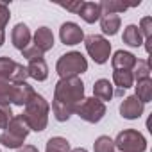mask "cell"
<instances>
[{
    "label": "cell",
    "mask_w": 152,
    "mask_h": 152,
    "mask_svg": "<svg viewBox=\"0 0 152 152\" xmlns=\"http://www.w3.org/2000/svg\"><path fill=\"white\" fill-rule=\"evenodd\" d=\"M113 95H115V91H113V84H111L109 79H99V81H95V84H93V97L95 99H99L100 102L106 104L107 100L113 99Z\"/></svg>",
    "instance_id": "cell-16"
},
{
    "label": "cell",
    "mask_w": 152,
    "mask_h": 152,
    "mask_svg": "<svg viewBox=\"0 0 152 152\" xmlns=\"http://www.w3.org/2000/svg\"><path fill=\"white\" fill-rule=\"evenodd\" d=\"M4 43H6V31H0V48L4 47Z\"/></svg>",
    "instance_id": "cell-35"
},
{
    "label": "cell",
    "mask_w": 152,
    "mask_h": 152,
    "mask_svg": "<svg viewBox=\"0 0 152 152\" xmlns=\"http://www.w3.org/2000/svg\"><path fill=\"white\" fill-rule=\"evenodd\" d=\"M93 152H116L113 138H109V136H106V134L99 136V138L95 140V143H93Z\"/></svg>",
    "instance_id": "cell-27"
},
{
    "label": "cell",
    "mask_w": 152,
    "mask_h": 152,
    "mask_svg": "<svg viewBox=\"0 0 152 152\" xmlns=\"http://www.w3.org/2000/svg\"><path fill=\"white\" fill-rule=\"evenodd\" d=\"M22 56H23V57L27 59V63H29V61H34V59H41L45 54H43L39 48H36V47L31 43V45H29L25 50H22Z\"/></svg>",
    "instance_id": "cell-31"
},
{
    "label": "cell",
    "mask_w": 152,
    "mask_h": 152,
    "mask_svg": "<svg viewBox=\"0 0 152 152\" xmlns=\"http://www.w3.org/2000/svg\"><path fill=\"white\" fill-rule=\"evenodd\" d=\"M48 115H50V104L48 100L36 93L25 106H23V120L27 122L29 129L34 132H43L48 125Z\"/></svg>",
    "instance_id": "cell-2"
},
{
    "label": "cell",
    "mask_w": 152,
    "mask_h": 152,
    "mask_svg": "<svg viewBox=\"0 0 152 152\" xmlns=\"http://www.w3.org/2000/svg\"><path fill=\"white\" fill-rule=\"evenodd\" d=\"M54 43H56V39H54V32H52L47 25L38 27L36 32L32 34V45H34L36 48H39L43 54L48 52V50H52V48H54Z\"/></svg>",
    "instance_id": "cell-10"
},
{
    "label": "cell",
    "mask_w": 152,
    "mask_h": 152,
    "mask_svg": "<svg viewBox=\"0 0 152 152\" xmlns=\"http://www.w3.org/2000/svg\"><path fill=\"white\" fill-rule=\"evenodd\" d=\"M99 22H100V29L104 32V38L106 36H115L122 27V18L118 15H102Z\"/></svg>",
    "instance_id": "cell-15"
},
{
    "label": "cell",
    "mask_w": 152,
    "mask_h": 152,
    "mask_svg": "<svg viewBox=\"0 0 152 152\" xmlns=\"http://www.w3.org/2000/svg\"><path fill=\"white\" fill-rule=\"evenodd\" d=\"M122 39H124V43L125 45H129V47H132V48H138V47H141L143 45V36H141V32H140V29H138V25H134V23H129V25H125V29H124V34H122Z\"/></svg>",
    "instance_id": "cell-17"
},
{
    "label": "cell",
    "mask_w": 152,
    "mask_h": 152,
    "mask_svg": "<svg viewBox=\"0 0 152 152\" xmlns=\"http://www.w3.org/2000/svg\"><path fill=\"white\" fill-rule=\"evenodd\" d=\"M56 72L59 75V79H68V77H81L84 72H88V59L77 52L72 50L63 54L57 63H56Z\"/></svg>",
    "instance_id": "cell-3"
},
{
    "label": "cell",
    "mask_w": 152,
    "mask_h": 152,
    "mask_svg": "<svg viewBox=\"0 0 152 152\" xmlns=\"http://www.w3.org/2000/svg\"><path fill=\"white\" fill-rule=\"evenodd\" d=\"M11 43L16 50H25L32 43V32L27 27V23H16L11 31Z\"/></svg>",
    "instance_id": "cell-9"
},
{
    "label": "cell",
    "mask_w": 152,
    "mask_h": 152,
    "mask_svg": "<svg viewBox=\"0 0 152 152\" xmlns=\"http://www.w3.org/2000/svg\"><path fill=\"white\" fill-rule=\"evenodd\" d=\"M134 97L147 104L152 100V79H141V81H136L134 83Z\"/></svg>",
    "instance_id": "cell-19"
},
{
    "label": "cell",
    "mask_w": 152,
    "mask_h": 152,
    "mask_svg": "<svg viewBox=\"0 0 152 152\" xmlns=\"http://www.w3.org/2000/svg\"><path fill=\"white\" fill-rule=\"evenodd\" d=\"M136 61H138V57L132 52H129V50H116L111 56L113 70H132Z\"/></svg>",
    "instance_id": "cell-11"
},
{
    "label": "cell",
    "mask_w": 152,
    "mask_h": 152,
    "mask_svg": "<svg viewBox=\"0 0 152 152\" xmlns=\"http://www.w3.org/2000/svg\"><path fill=\"white\" fill-rule=\"evenodd\" d=\"M16 68V61H13L7 56L0 57V81H9L11 83V75Z\"/></svg>",
    "instance_id": "cell-24"
},
{
    "label": "cell",
    "mask_w": 152,
    "mask_h": 152,
    "mask_svg": "<svg viewBox=\"0 0 152 152\" xmlns=\"http://www.w3.org/2000/svg\"><path fill=\"white\" fill-rule=\"evenodd\" d=\"M54 100L72 107L73 111L84 100V83L81 77H68L59 79L54 86Z\"/></svg>",
    "instance_id": "cell-1"
},
{
    "label": "cell",
    "mask_w": 152,
    "mask_h": 152,
    "mask_svg": "<svg viewBox=\"0 0 152 152\" xmlns=\"http://www.w3.org/2000/svg\"><path fill=\"white\" fill-rule=\"evenodd\" d=\"M106 111H107V107L104 102H100L95 97H84V100L75 109V115L88 124H99L106 116Z\"/></svg>",
    "instance_id": "cell-6"
},
{
    "label": "cell",
    "mask_w": 152,
    "mask_h": 152,
    "mask_svg": "<svg viewBox=\"0 0 152 152\" xmlns=\"http://www.w3.org/2000/svg\"><path fill=\"white\" fill-rule=\"evenodd\" d=\"M115 148L120 152H145L147 150V138L136 129H124L116 134Z\"/></svg>",
    "instance_id": "cell-4"
},
{
    "label": "cell",
    "mask_w": 152,
    "mask_h": 152,
    "mask_svg": "<svg viewBox=\"0 0 152 152\" xmlns=\"http://www.w3.org/2000/svg\"><path fill=\"white\" fill-rule=\"evenodd\" d=\"M145 111V104L140 102L134 95H129L120 104V115L125 120H138Z\"/></svg>",
    "instance_id": "cell-8"
},
{
    "label": "cell",
    "mask_w": 152,
    "mask_h": 152,
    "mask_svg": "<svg viewBox=\"0 0 152 152\" xmlns=\"http://www.w3.org/2000/svg\"><path fill=\"white\" fill-rule=\"evenodd\" d=\"M6 131L15 134V136H18V138H23V140H27V136L31 132V129H29V125H27V122L23 120L22 115H15L13 120L9 122V125L6 127Z\"/></svg>",
    "instance_id": "cell-18"
},
{
    "label": "cell",
    "mask_w": 152,
    "mask_h": 152,
    "mask_svg": "<svg viewBox=\"0 0 152 152\" xmlns=\"http://www.w3.org/2000/svg\"><path fill=\"white\" fill-rule=\"evenodd\" d=\"M143 39H150L152 38V16H143L140 20V25H138Z\"/></svg>",
    "instance_id": "cell-29"
},
{
    "label": "cell",
    "mask_w": 152,
    "mask_h": 152,
    "mask_svg": "<svg viewBox=\"0 0 152 152\" xmlns=\"http://www.w3.org/2000/svg\"><path fill=\"white\" fill-rule=\"evenodd\" d=\"M84 47L88 56L97 63V64H106L111 57V43L107 38H104L102 34H90L84 36Z\"/></svg>",
    "instance_id": "cell-5"
},
{
    "label": "cell",
    "mask_w": 152,
    "mask_h": 152,
    "mask_svg": "<svg viewBox=\"0 0 152 152\" xmlns=\"http://www.w3.org/2000/svg\"><path fill=\"white\" fill-rule=\"evenodd\" d=\"M59 39L63 45H68V47L79 45L84 41V31L75 22H64L59 27Z\"/></svg>",
    "instance_id": "cell-7"
},
{
    "label": "cell",
    "mask_w": 152,
    "mask_h": 152,
    "mask_svg": "<svg viewBox=\"0 0 152 152\" xmlns=\"http://www.w3.org/2000/svg\"><path fill=\"white\" fill-rule=\"evenodd\" d=\"M100 7H102V15H118L120 16V13H125L131 6L120 2V0H102Z\"/></svg>",
    "instance_id": "cell-21"
},
{
    "label": "cell",
    "mask_w": 152,
    "mask_h": 152,
    "mask_svg": "<svg viewBox=\"0 0 152 152\" xmlns=\"http://www.w3.org/2000/svg\"><path fill=\"white\" fill-rule=\"evenodd\" d=\"M0 152H2V150H0Z\"/></svg>",
    "instance_id": "cell-37"
},
{
    "label": "cell",
    "mask_w": 152,
    "mask_h": 152,
    "mask_svg": "<svg viewBox=\"0 0 152 152\" xmlns=\"http://www.w3.org/2000/svg\"><path fill=\"white\" fill-rule=\"evenodd\" d=\"M131 72H132L134 83L141 81V79H150V63L147 59H138L136 64H134V68Z\"/></svg>",
    "instance_id": "cell-23"
},
{
    "label": "cell",
    "mask_w": 152,
    "mask_h": 152,
    "mask_svg": "<svg viewBox=\"0 0 152 152\" xmlns=\"http://www.w3.org/2000/svg\"><path fill=\"white\" fill-rule=\"evenodd\" d=\"M15 93V83L0 81V106H11Z\"/></svg>",
    "instance_id": "cell-25"
},
{
    "label": "cell",
    "mask_w": 152,
    "mask_h": 152,
    "mask_svg": "<svg viewBox=\"0 0 152 152\" xmlns=\"http://www.w3.org/2000/svg\"><path fill=\"white\" fill-rule=\"evenodd\" d=\"M27 73H29V77H32V79L38 81V83L47 81V79H48V64H47L45 57L29 61V63H27Z\"/></svg>",
    "instance_id": "cell-12"
},
{
    "label": "cell",
    "mask_w": 152,
    "mask_h": 152,
    "mask_svg": "<svg viewBox=\"0 0 152 152\" xmlns=\"http://www.w3.org/2000/svg\"><path fill=\"white\" fill-rule=\"evenodd\" d=\"M13 116H15V113H13L11 106H0V129L6 131V127L9 125Z\"/></svg>",
    "instance_id": "cell-30"
},
{
    "label": "cell",
    "mask_w": 152,
    "mask_h": 152,
    "mask_svg": "<svg viewBox=\"0 0 152 152\" xmlns=\"http://www.w3.org/2000/svg\"><path fill=\"white\" fill-rule=\"evenodd\" d=\"M16 152H39V150H38V147H34V145H23V147H20Z\"/></svg>",
    "instance_id": "cell-34"
},
{
    "label": "cell",
    "mask_w": 152,
    "mask_h": 152,
    "mask_svg": "<svg viewBox=\"0 0 152 152\" xmlns=\"http://www.w3.org/2000/svg\"><path fill=\"white\" fill-rule=\"evenodd\" d=\"M83 2L84 0H75V2H70V4H61V7L70 11V13H73V15H79V11L83 7Z\"/></svg>",
    "instance_id": "cell-33"
},
{
    "label": "cell",
    "mask_w": 152,
    "mask_h": 152,
    "mask_svg": "<svg viewBox=\"0 0 152 152\" xmlns=\"http://www.w3.org/2000/svg\"><path fill=\"white\" fill-rule=\"evenodd\" d=\"M70 152H88V150H86L84 147H77V148H72Z\"/></svg>",
    "instance_id": "cell-36"
},
{
    "label": "cell",
    "mask_w": 152,
    "mask_h": 152,
    "mask_svg": "<svg viewBox=\"0 0 152 152\" xmlns=\"http://www.w3.org/2000/svg\"><path fill=\"white\" fill-rule=\"evenodd\" d=\"M79 16L86 22V23H95L100 20L102 16V7L100 2H83V7L79 11Z\"/></svg>",
    "instance_id": "cell-14"
},
{
    "label": "cell",
    "mask_w": 152,
    "mask_h": 152,
    "mask_svg": "<svg viewBox=\"0 0 152 152\" xmlns=\"http://www.w3.org/2000/svg\"><path fill=\"white\" fill-rule=\"evenodd\" d=\"M120 90H129L134 86V77L131 70H113V83Z\"/></svg>",
    "instance_id": "cell-20"
},
{
    "label": "cell",
    "mask_w": 152,
    "mask_h": 152,
    "mask_svg": "<svg viewBox=\"0 0 152 152\" xmlns=\"http://www.w3.org/2000/svg\"><path fill=\"white\" fill-rule=\"evenodd\" d=\"M23 143H25L23 138H18V136L11 134V132H7V131H4L2 134H0V145L6 147V148H15V150H18L20 147H23Z\"/></svg>",
    "instance_id": "cell-26"
},
{
    "label": "cell",
    "mask_w": 152,
    "mask_h": 152,
    "mask_svg": "<svg viewBox=\"0 0 152 152\" xmlns=\"http://www.w3.org/2000/svg\"><path fill=\"white\" fill-rule=\"evenodd\" d=\"M27 77H29L27 66L16 63V68H15V72H13V75H11V83H15V84H18V83H27Z\"/></svg>",
    "instance_id": "cell-28"
},
{
    "label": "cell",
    "mask_w": 152,
    "mask_h": 152,
    "mask_svg": "<svg viewBox=\"0 0 152 152\" xmlns=\"http://www.w3.org/2000/svg\"><path fill=\"white\" fill-rule=\"evenodd\" d=\"M72 147H70V141L63 136H52L48 138L47 141V147H45V152H70Z\"/></svg>",
    "instance_id": "cell-22"
},
{
    "label": "cell",
    "mask_w": 152,
    "mask_h": 152,
    "mask_svg": "<svg viewBox=\"0 0 152 152\" xmlns=\"http://www.w3.org/2000/svg\"><path fill=\"white\" fill-rule=\"evenodd\" d=\"M36 95V91H34V88L29 84V83H18V84H15V93H13V104L15 106H20V107H23L32 97Z\"/></svg>",
    "instance_id": "cell-13"
},
{
    "label": "cell",
    "mask_w": 152,
    "mask_h": 152,
    "mask_svg": "<svg viewBox=\"0 0 152 152\" xmlns=\"http://www.w3.org/2000/svg\"><path fill=\"white\" fill-rule=\"evenodd\" d=\"M11 20V11H9V6L0 2V31H6L7 23Z\"/></svg>",
    "instance_id": "cell-32"
}]
</instances>
